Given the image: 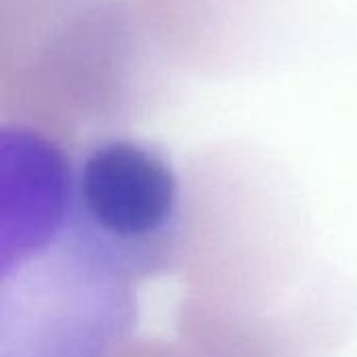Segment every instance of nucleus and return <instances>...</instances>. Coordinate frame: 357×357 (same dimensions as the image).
<instances>
[{"label": "nucleus", "mask_w": 357, "mask_h": 357, "mask_svg": "<svg viewBox=\"0 0 357 357\" xmlns=\"http://www.w3.org/2000/svg\"><path fill=\"white\" fill-rule=\"evenodd\" d=\"M2 357H115L136 324L134 282L67 222L2 245Z\"/></svg>", "instance_id": "f257e3e1"}, {"label": "nucleus", "mask_w": 357, "mask_h": 357, "mask_svg": "<svg viewBox=\"0 0 357 357\" xmlns=\"http://www.w3.org/2000/svg\"><path fill=\"white\" fill-rule=\"evenodd\" d=\"M71 224L134 284L172 272L186 238L182 182L172 157L138 136L90 140L73 157Z\"/></svg>", "instance_id": "f03ea898"}]
</instances>
